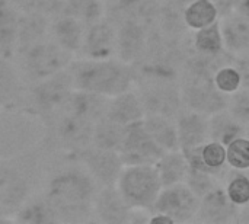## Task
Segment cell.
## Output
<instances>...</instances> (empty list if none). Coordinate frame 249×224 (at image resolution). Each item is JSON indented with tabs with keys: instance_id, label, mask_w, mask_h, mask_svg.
Instances as JSON below:
<instances>
[{
	"instance_id": "35",
	"label": "cell",
	"mask_w": 249,
	"mask_h": 224,
	"mask_svg": "<svg viewBox=\"0 0 249 224\" xmlns=\"http://www.w3.org/2000/svg\"><path fill=\"white\" fill-rule=\"evenodd\" d=\"M47 31L45 19L38 13L22 15L19 26V45L26 48L42 39V35Z\"/></svg>"
},
{
	"instance_id": "22",
	"label": "cell",
	"mask_w": 249,
	"mask_h": 224,
	"mask_svg": "<svg viewBox=\"0 0 249 224\" xmlns=\"http://www.w3.org/2000/svg\"><path fill=\"white\" fill-rule=\"evenodd\" d=\"M105 117L114 122H118L127 127L130 124L143 121L146 117V112L143 109V105L140 102L137 92L134 89H130L127 92H123L109 98Z\"/></svg>"
},
{
	"instance_id": "46",
	"label": "cell",
	"mask_w": 249,
	"mask_h": 224,
	"mask_svg": "<svg viewBox=\"0 0 249 224\" xmlns=\"http://www.w3.org/2000/svg\"><path fill=\"white\" fill-rule=\"evenodd\" d=\"M6 105H7V102L0 96V114L3 112V109H4V106H6Z\"/></svg>"
},
{
	"instance_id": "6",
	"label": "cell",
	"mask_w": 249,
	"mask_h": 224,
	"mask_svg": "<svg viewBox=\"0 0 249 224\" xmlns=\"http://www.w3.org/2000/svg\"><path fill=\"white\" fill-rule=\"evenodd\" d=\"M181 98L185 108L213 115L228 108L229 95L222 92L213 77L201 76H179Z\"/></svg>"
},
{
	"instance_id": "12",
	"label": "cell",
	"mask_w": 249,
	"mask_h": 224,
	"mask_svg": "<svg viewBox=\"0 0 249 224\" xmlns=\"http://www.w3.org/2000/svg\"><path fill=\"white\" fill-rule=\"evenodd\" d=\"M117 25L107 16L88 25L85 31L80 55L83 58L105 60L115 57Z\"/></svg>"
},
{
	"instance_id": "17",
	"label": "cell",
	"mask_w": 249,
	"mask_h": 224,
	"mask_svg": "<svg viewBox=\"0 0 249 224\" xmlns=\"http://www.w3.org/2000/svg\"><path fill=\"white\" fill-rule=\"evenodd\" d=\"M107 17L114 23L121 20H136L153 25L160 0H105Z\"/></svg>"
},
{
	"instance_id": "24",
	"label": "cell",
	"mask_w": 249,
	"mask_h": 224,
	"mask_svg": "<svg viewBox=\"0 0 249 224\" xmlns=\"http://www.w3.org/2000/svg\"><path fill=\"white\" fill-rule=\"evenodd\" d=\"M86 25L76 19L74 16L61 13L57 20L51 25L53 41L66 50L70 54H79L83 38H85Z\"/></svg>"
},
{
	"instance_id": "5",
	"label": "cell",
	"mask_w": 249,
	"mask_h": 224,
	"mask_svg": "<svg viewBox=\"0 0 249 224\" xmlns=\"http://www.w3.org/2000/svg\"><path fill=\"white\" fill-rule=\"evenodd\" d=\"M146 115L175 118L182 109L179 82L175 80H137L133 87Z\"/></svg>"
},
{
	"instance_id": "34",
	"label": "cell",
	"mask_w": 249,
	"mask_h": 224,
	"mask_svg": "<svg viewBox=\"0 0 249 224\" xmlns=\"http://www.w3.org/2000/svg\"><path fill=\"white\" fill-rule=\"evenodd\" d=\"M16 222L29 224H45L58 222L48 200L25 203L16 213Z\"/></svg>"
},
{
	"instance_id": "13",
	"label": "cell",
	"mask_w": 249,
	"mask_h": 224,
	"mask_svg": "<svg viewBox=\"0 0 249 224\" xmlns=\"http://www.w3.org/2000/svg\"><path fill=\"white\" fill-rule=\"evenodd\" d=\"M239 208L241 207L229 200L222 184L201 198L194 222L206 224L238 223Z\"/></svg>"
},
{
	"instance_id": "4",
	"label": "cell",
	"mask_w": 249,
	"mask_h": 224,
	"mask_svg": "<svg viewBox=\"0 0 249 224\" xmlns=\"http://www.w3.org/2000/svg\"><path fill=\"white\" fill-rule=\"evenodd\" d=\"M115 187L133 210L147 211L163 188L155 165H124Z\"/></svg>"
},
{
	"instance_id": "10",
	"label": "cell",
	"mask_w": 249,
	"mask_h": 224,
	"mask_svg": "<svg viewBox=\"0 0 249 224\" xmlns=\"http://www.w3.org/2000/svg\"><path fill=\"white\" fill-rule=\"evenodd\" d=\"M73 90L74 83L67 67L55 74L36 80V85L32 89V98L39 109L45 112H54L66 106Z\"/></svg>"
},
{
	"instance_id": "40",
	"label": "cell",
	"mask_w": 249,
	"mask_h": 224,
	"mask_svg": "<svg viewBox=\"0 0 249 224\" xmlns=\"http://www.w3.org/2000/svg\"><path fill=\"white\" fill-rule=\"evenodd\" d=\"M213 80H214L216 86L228 95H232L242 87L241 73L238 71V69L233 64H229V66L219 69L214 73Z\"/></svg>"
},
{
	"instance_id": "25",
	"label": "cell",
	"mask_w": 249,
	"mask_h": 224,
	"mask_svg": "<svg viewBox=\"0 0 249 224\" xmlns=\"http://www.w3.org/2000/svg\"><path fill=\"white\" fill-rule=\"evenodd\" d=\"M22 15L12 0H0V55L7 57L19 47V26Z\"/></svg>"
},
{
	"instance_id": "27",
	"label": "cell",
	"mask_w": 249,
	"mask_h": 224,
	"mask_svg": "<svg viewBox=\"0 0 249 224\" xmlns=\"http://www.w3.org/2000/svg\"><path fill=\"white\" fill-rule=\"evenodd\" d=\"M209 134L210 140L228 146L238 137H248V128L236 121L228 109H223L209 117Z\"/></svg>"
},
{
	"instance_id": "39",
	"label": "cell",
	"mask_w": 249,
	"mask_h": 224,
	"mask_svg": "<svg viewBox=\"0 0 249 224\" xmlns=\"http://www.w3.org/2000/svg\"><path fill=\"white\" fill-rule=\"evenodd\" d=\"M231 115L248 128L249 137V89L241 87L235 93L229 95V102L226 108Z\"/></svg>"
},
{
	"instance_id": "7",
	"label": "cell",
	"mask_w": 249,
	"mask_h": 224,
	"mask_svg": "<svg viewBox=\"0 0 249 224\" xmlns=\"http://www.w3.org/2000/svg\"><path fill=\"white\" fill-rule=\"evenodd\" d=\"M73 61V54L63 50L54 41H38L23 48L25 71L31 79L41 80L61 70H66Z\"/></svg>"
},
{
	"instance_id": "43",
	"label": "cell",
	"mask_w": 249,
	"mask_h": 224,
	"mask_svg": "<svg viewBox=\"0 0 249 224\" xmlns=\"http://www.w3.org/2000/svg\"><path fill=\"white\" fill-rule=\"evenodd\" d=\"M149 224H175V222L163 213H153L152 211V214L149 217Z\"/></svg>"
},
{
	"instance_id": "31",
	"label": "cell",
	"mask_w": 249,
	"mask_h": 224,
	"mask_svg": "<svg viewBox=\"0 0 249 224\" xmlns=\"http://www.w3.org/2000/svg\"><path fill=\"white\" fill-rule=\"evenodd\" d=\"M63 13L74 16L86 26L105 17L107 1L105 0H64Z\"/></svg>"
},
{
	"instance_id": "33",
	"label": "cell",
	"mask_w": 249,
	"mask_h": 224,
	"mask_svg": "<svg viewBox=\"0 0 249 224\" xmlns=\"http://www.w3.org/2000/svg\"><path fill=\"white\" fill-rule=\"evenodd\" d=\"M225 191L229 200L238 207L249 204V175L247 171L229 169L223 181Z\"/></svg>"
},
{
	"instance_id": "26",
	"label": "cell",
	"mask_w": 249,
	"mask_h": 224,
	"mask_svg": "<svg viewBox=\"0 0 249 224\" xmlns=\"http://www.w3.org/2000/svg\"><path fill=\"white\" fill-rule=\"evenodd\" d=\"M184 38L187 47L200 54L217 55L226 51L219 20L201 29H190Z\"/></svg>"
},
{
	"instance_id": "18",
	"label": "cell",
	"mask_w": 249,
	"mask_h": 224,
	"mask_svg": "<svg viewBox=\"0 0 249 224\" xmlns=\"http://www.w3.org/2000/svg\"><path fill=\"white\" fill-rule=\"evenodd\" d=\"M93 128L95 122L63 111V117L57 125V134L66 149L77 153L92 146Z\"/></svg>"
},
{
	"instance_id": "16",
	"label": "cell",
	"mask_w": 249,
	"mask_h": 224,
	"mask_svg": "<svg viewBox=\"0 0 249 224\" xmlns=\"http://www.w3.org/2000/svg\"><path fill=\"white\" fill-rule=\"evenodd\" d=\"M175 122L181 150L198 147L210 140L209 115L182 106L175 117Z\"/></svg>"
},
{
	"instance_id": "9",
	"label": "cell",
	"mask_w": 249,
	"mask_h": 224,
	"mask_svg": "<svg viewBox=\"0 0 249 224\" xmlns=\"http://www.w3.org/2000/svg\"><path fill=\"white\" fill-rule=\"evenodd\" d=\"M200 201L201 200L188 188L185 182H179L162 188L152 211L163 213L175 223H191L197 216Z\"/></svg>"
},
{
	"instance_id": "32",
	"label": "cell",
	"mask_w": 249,
	"mask_h": 224,
	"mask_svg": "<svg viewBox=\"0 0 249 224\" xmlns=\"http://www.w3.org/2000/svg\"><path fill=\"white\" fill-rule=\"evenodd\" d=\"M220 19L216 6L210 0H190L185 9V22L190 29L206 28Z\"/></svg>"
},
{
	"instance_id": "45",
	"label": "cell",
	"mask_w": 249,
	"mask_h": 224,
	"mask_svg": "<svg viewBox=\"0 0 249 224\" xmlns=\"http://www.w3.org/2000/svg\"><path fill=\"white\" fill-rule=\"evenodd\" d=\"M238 223L249 224V204L239 208V214H238Z\"/></svg>"
},
{
	"instance_id": "36",
	"label": "cell",
	"mask_w": 249,
	"mask_h": 224,
	"mask_svg": "<svg viewBox=\"0 0 249 224\" xmlns=\"http://www.w3.org/2000/svg\"><path fill=\"white\" fill-rule=\"evenodd\" d=\"M188 188L201 200L206 194H209L212 190H214L217 185H222V181L213 175V173H209V172H203V171H198V169H194V168H188V173L185 176V181H184Z\"/></svg>"
},
{
	"instance_id": "38",
	"label": "cell",
	"mask_w": 249,
	"mask_h": 224,
	"mask_svg": "<svg viewBox=\"0 0 249 224\" xmlns=\"http://www.w3.org/2000/svg\"><path fill=\"white\" fill-rule=\"evenodd\" d=\"M226 162L232 169L249 171V137H238L226 146Z\"/></svg>"
},
{
	"instance_id": "37",
	"label": "cell",
	"mask_w": 249,
	"mask_h": 224,
	"mask_svg": "<svg viewBox=\"0 0 249 224\" xmlns=\"http://www.w3.org/2000/svg\"><path fill=\"white\" fill-rule=\"evenodd\" d=\"M20 89L19 76L7 57L0 55V96L9 103L18 96Z\"/></svg>"
},
{
	"instance_id": "3",
	"label": "cell",
	"mask_w": 249,
	"mask_h": 224,
	"mask_svg": "<svg viewBox=\"0 0 249 224\" xmlns=\"http://www.w3.org/2000/svg\"><path fill=\"white\" fill-rule=\"evenodd\" d=\"M74 89L86 90L104 96H115L134 87V73L131 64L123 63L117 57L105 60L79 58L69 66Z\"/></svg>"
},
{
	"instance_id": "1",
	"label": "cell",
	"mask_w": 249,
	"mask_h": 224,
	"mask_svg": "<svg viewBox=\"0 0 249 224\" xmlns=\"http://www.w3.org/2000/svg\"><path fill=\"white\" fill-rule=\"evenodd\" d=\"M99 188L85 168L69 169L50 181L47 200L58 222H88L93 216V200Z\"/></svg>"
},
{
	"instance_id": "19",
	"label": "cell",
	"mask_w": 249,
	"mask_h": 224,
	"mask_svg": "<svg viewBox=\"0 0 249 224\" xmlns=\"http://www.w3.org/2000/svg\"><path fill=\"white\" fill-rule=\"evenodd\" d=\"M225 50L235 57L249 54V19L232 12L219 19Z\"/></svg>"
},
{
	"instance_id": "21",
	"label": "cell",
	"mask_w": 249,
	"mask_h": 224,
	"mask_svg": "<svg viewBox=\"0 0 249 224\" xmlns=\"http://www.w3.org/2000/svg\"><path fill=\"white\" fill-rule=\"evenodd\" d=\"M190 0H160L155 26L165 35L182 38L188 31L185 22V9Z\"/></svg>"
},
{
	"instance_id": "23",
	"label": "cell",
	"mask_w": 249,
	"mask_h": 224,
	"mask_svg": "<svg viewBox=\"0 0 249 224\" xmlns=\"http://www.w3.org/2000/svg\"><path fill=\"white\" fill-rule=\"evenodd\" d=\"M108 102H109L108 96L74 89L63 111L79 115L92 122H96L107 115Z\"/></svg>"
},
{
	"instance_id": "20",
	"label": "cell",
	"mask_w": 249,
	"mask_h": 224,
	"mask_svg": "<svg viewBox=\"0 0 249 224\" xmlns=\"http://www.w3.org/2000/svg\"><path fill=\"white\" fill-rule=\"evenodd\" d=\"M26 178L12 166H0V208H20L28 198Z\"/></svg>"
},
{
	"instance_id": "28",
	"label": "cell",
	"mask_w": 249,
	"mask_h": 224,
	"mask_svg": "<svg viewBox=\"0 0 249 224\" xmlns=\"http://www.w3.org/2000/svg\"><path fill=\"white\" fill-rule=\"evenodd\" d=\"M146 130L155 138V141L165 150H178L179 140H178V130L175 118L160 117V115H146L143 120Z\"/></svg>"
},
{
	"instance_id": "15",
	"label": "cell",
	"mask_w": 249,
	"mask_h": 224,
	"mask_svg": "<svg viewBox=\"0 0 249 224\" xmlns=\"http://www.w3.org/2000/svg\"><path fill=\"white\" fill-rule=\"evenodd\" d=\"M93 216L105 224L131 223L133 208L124 201L115 185L101 187L93 200Z\"/></svg>"
},
{
	"instance_id": "29",
	"label": "cell",
	"mask_w": 249,
	"mask_h": 224,
	"mask_svg": "<svg viewBox=\"0 0 249 224\" xmlns=\"http://www.w3.org/2000/svg\"><path fill=\"white\" fill-rule=\"evenodd\" d=\"M156 169L159 172V178L162 182V187L175 185L185 181V176L188 173V162L185 159V155L181 149L166 152L158 162Z\"/></svg>"
},
{
	"instance_id": "44",
	"label": "cell",
	"mask_w": 249,
	"mask_h": 224,
	"mask_svg": "<svg viewBox=\"0 0 249 224\" xmlns=\"http://www.w3.org/2000/svg\"><path fill=\"white\" fill-rule=\"evenodd\" d=\"M235 12H238L239 15L249 19V0H236Z\"/></svg>"
},
{
	"instance_id": "30",
	"label": "cell",
	"mask_w": 249,
	"mask_h": 224,
	"mask_svg": "<svg viewBox=\"0 0 249 224\" xmlns=\"http://www.w3.org/2000/svg\"><path fill=\"white\" fill-rule=\"evenodd\" d=\"M124 134H125V125H121L104 117L102 120L95 122L92 146L98 149H104V150L118 152L123 143Z\"/></svg>"
},
{
	"instance_id": "42",
	"label": "cell",
	"mask_w": 249,
	"mask_h": 224,
	"mask_svg": "<svg viewBox=\"0 0 249 224\" xmlns=\"http://www.w3.org/2000/svg\"><path fill=\"white\" fill-rule=\"evenodd\" d=\"M210 1L216 6V9H217L220 17H223V16H226V15L235 12L236 0H210Z\"/></svg>"
},
{
	"instance_id": "8",
	"label": "cell",
	"mask_w": 249,
	"mask_h": 224,
	"mask_svg": "<svg viewBox=\"0 0 249 224\" xmlns=\"http://www.w3.org/2000/svg\"><path fill=\"white\" fill-rule=\"evenodd\" d=\"M118 153L124 165H156L166 152L155 141L143 121H139L125 127Z\"/></svg>"
},
{
	"instance_id": "2",
	"label": "cell",
	"mask_w": 249,
	"mask_h": 224,
	"mask_svg": "<svg viewBox=\"0 0 249 224\" xmlns=\"http://www.w3.org/2000/svg\"><path fill=\"white\" fill-rule=\"evenodd\" d=\"M185 45L182 38H172L150 25L143 54L131 64L134 82L137 80H175L179 82Z\"/></svg>"
},
{
	"instance_id": "41",
	"label": "cell",
	"mask_w": 249,
	"mask_h": 224,
	"mask_svg": "<svg viewBox=\"0 0 249 224\" xmlns=\"http://www.w3.org/2000/svg\"><path fill=\"white\" fill-rule=\"evenodd\" d=\"M233 66L238 69V71L241 73V79H242V87L249 89V54L242 55V57H236L233 61Z\"/></svg>"
},
{
	"instance_id": "11",
	"label": "cell",
	"mask_w": 249,
	"mask_h": 224,
	"mask_svg": "<svg viewBox=\"0 0 249 224\" xmlns=\"http://www.w3.org/2000/svg\"><path fill=\"white\" fill-rule=\"evenodd\" d=\"M77 157L82 166L101 187L115 185L124 168L121 156L115 150H104L89 146L77 152Z\"/></svg>"
},
{
	"instance_id": "14",
	"label": "cell",
	"mask_w": 249,
	"mask_h": 224,
	"mask_svg": "<svg viewBox=\"0 0 249 224\" xmlns=\"http://www.w3.org/2000/svg\"><path fill=\"white\" fill-rule=\"evenodd\" d=\"M117 47L115 57L123 63L133 64L140 58L146 48L150 25L136 20L117 22Z\"/></svg>"
}]
</instances>
